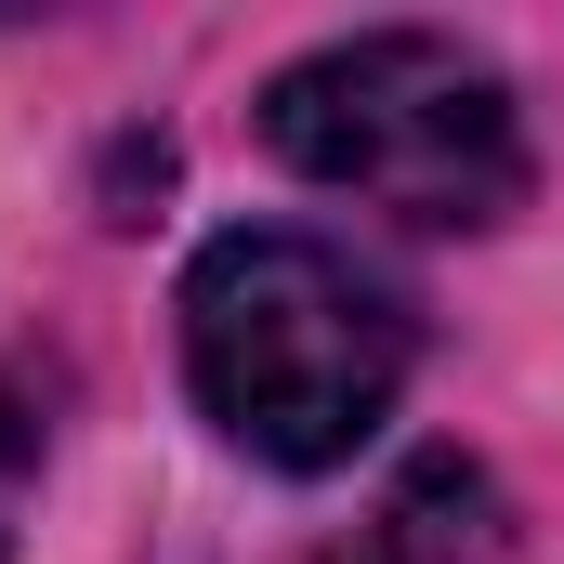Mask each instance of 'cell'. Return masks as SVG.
<instances>
[{
  "label": "cell",
  "instance_id": "cell-1",
  "mask_svg": "<svg viewBox=\"0 0 564 564\" xmlns=\"http://www.w3.org/2000/svg\"><path fill=\"white\" fill-rule=\"evenodd\" d=\"M184 381L263 473H341L408 394V302L328 237L237 224L184 263Z\"/></svg>",
  "mask_w": 564,
  "mask_h": 564
},
{
  "label": "cell",
  "instance_id": "cell-3",
  "mask_svg": "<svg viewBox=\"0 0 564 564\" xmlns=\"http://www.w3.org/2000/svg\"><path fill=\"white\" fill-rule=\"evenodd\" d=\"M328 564H499V486L459 446H421L381 486V512L355 539H328Z\"/></svg>",
  "mask_w": 564,
  "mask_h": 564
},
{
  "label": "cell",
  "instance_id": "cell-2",
  "mask_svg": "<svg viewBox=\"0 0 564 564\" xmlns=\"http://www.w3.org/2000/svg\"><path fill=\"white\" fill-rule=\"evenodd\" d=\"M263 144H276L302 184L368 197V210L433 224V237H486L525 197L512 79L473 40H433V26H368V40L302 53L276 93H263Z\"/></svg>",
  "mask_w": 564,
  "mask_h": 564
},
{
  "label": "cell",
  "instance_id": "cell-4",
  "mask_svg": "<svg viewBox=\"0 0 564 564\" xmlns=\"http://www.w3.org/2000/svg\"><path fill=\"white\" fill-rule=\"evenodd\" d=\"M26 486H40V408H26V381L0 368V552H13V525H26Z\"/></svg>",
  "mask_w": 564,
  "mask_h": 564
}]
</instances>
